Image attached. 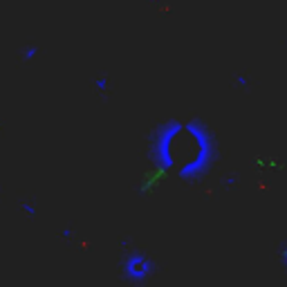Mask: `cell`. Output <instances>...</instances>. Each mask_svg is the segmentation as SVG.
Returning <instances> with one entry per match:
<instances>
[{
    "instance_id": "obj_2",
    "label": "cell",
    "mask_w": 287,
    "mask_h": 287,
    "mask_svg": "<svg viewBox=\"0 0 287 287\" xmlns=\"http://www.w3.org/2000/svg\"><path fill=\"white\" fill-rule=\"evenodd\" d=\"M184 135V119H164L148 133L146 139V162L148 170L144 173V186L151 182H159L169 173H175L177 169V139Z\"/></svg>"
},
{
    "instance_id": "obj_6",
    "label": "cell",
    "mask_w": 287,
    "mask_h": 287,
    "mask_svg": "<svg viewBox=\"0 0 287 287\" xmlns=\"http://www.w3.org/2000/svg\"><path fill=\"white\" fill-rule=\"evenodd\" d=\"M281 260H283V265H285V270H287V242L281 247Z\"/></svg>"
},
{
    "instance_id": "obj_5",
    "label": "cell",
    "mask_w": 287,
    "mask_h": 287,
    "mask_svg": "<svg viewBox=\"0 0 287 287\" xmlns=\"http://www.w3.org/2000/svg\"><path fill=\"white\" fill-rule=\"evenodd\" d=\"M36 54H38V50H36V45H32V47H27V50H25L23 59H25V61H32V59L36 56Z\"/></svg>"
},
{
    "instance_id": "obj_7",
    "label": "cell",
    "mask_w": 287,
    "mask_h": 287,
    "mask_svg": "<svg viewBox=\"0 0 287 287\" xmlns=\"http://www.w3.org/2000/svg\"><path fill=\"white\" fill-rule=\"evenodd\" d=\"M97 88H99L101 92H103V90L108 88V81H106V79H99V81H97Z\"/></svg>"
},
{
    "instance_id": "obj_4",
    "label": "cell",
    "mask_w": 287,
    "mask_h": 287,
    "mask_svg": "<svg viewBox=\"0 0 287 287\" xmlns=\"http://www.w3.org/2000/svg\"><path fill=\"white\" fill-rule=\"evenodd\" d=\"M20 209H23V213L27 218H36V213H38V209H36L34 202H23V206H20Z\"/></svg>"
},
{
    "instance_id": "obj_1",
    "label": "cell",
    "mask_w": 287,
    "mask_h": 287,
    "mask_svg": "<svg viewBox=\"0 0 287 287\" xmlns=\"http://www.w3.org/2000/svg\"><path fill=\"white\" fill-rule=\"evenodd\" d=\"M184 130L191 141V152L182 159L175 169V177L184 184H198L202 182L220 159L218 135L202 117H191L184 121Z\"/></svg>"
},
{
    "instance_id": "obj_3",
    "label": "cell",
    "mask_w": 287,
    "mask_h": 287,
    "mask_svg": "<svg viewBox=\"0 0 287 287\" xmlns=\"http://www.w3.org/2000/svg\"><path fill=\"white\" fill-rule=\"evenodd\" d=\"M159 271V263L144 249H123L119 256V274L121 281L133 287L148 285L152 276Z\"/></svg>"
}]
</instances>
